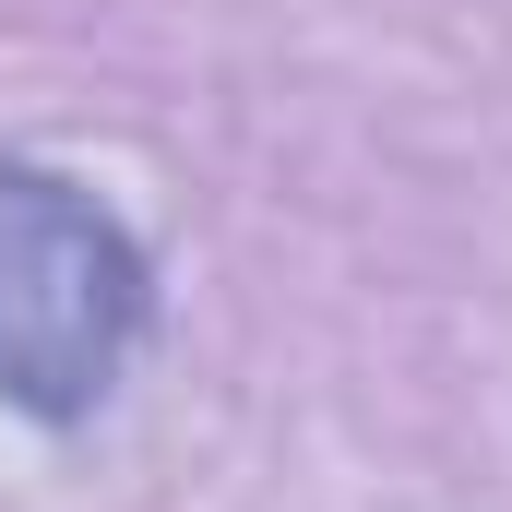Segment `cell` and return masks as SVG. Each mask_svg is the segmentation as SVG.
Here are the masks:
<instances>
[{"instance_id":"1","label":"cell","mask_w":512,"mask_h":512,"mask_svg":"<svg viewBox=\"0 0 512 512\" xmlns=\"http://www.w3.org/2000/svg\"><path fill=\"white\" fill-rule=\"evenodd\" d=\"M143 322H155L143 239L96 191L48 167H0V405L48 429L96 417L143 358Z\"/></svg>"}]
</instances>
